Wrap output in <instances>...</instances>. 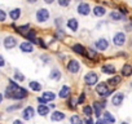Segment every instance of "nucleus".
Returning a JSON list of instances; mask_svg holds the SVG:
<instances>
[{"label": "nucleus", "mask_w": 132, "mask_h": 124, "mask_svg": "<svg viewBox=\"0 0 132 124\" xmlns=\"http://www.w3.org/2000/svg\"><path fill=\"white\" fill-rule=\"evenodd\" d=\"M5 20H7V13L3 9H0V22H4Z\"/></svg>", "instance_id": "nucleus-37"}, {"label": "nucleus", "mask_w": 132, "mask_h": 124, "mask_svg": "<svg viewBox=\"0 0 132 124\" xmlns=\"http://www.w3.org/2000/svg\"><path fill=\"white\" fill-rule=\"evenodd\" d=\"M66 26H68L69 30H71V32H77L78 29H79V22H78L77 18H70L66 22Z\"/></svg>", "instance_id": "nucleus-15"}, {"label": "nucleus", "mask_w": 132, "mask_h": 124, "mask_svg": "<svg viewBox=\"0 0 132 124\" xmlns=\"http://www.w3.org/2000/svg\"><path fill=\"white\" fill-rule=\"evenodd\" d=\"M27 2H29L30 4H35V3L38 2V0H27Z\"/></svg>", "instance_id": "nucleus-48"}, {"label": "nucleus", "mask_w": 132, "mask_h": 124, "mask_svg": "<svg viewBox=\"0 0 132 124\" xmlns=\"http://www.w3.org/2000/svg\"><path fill=\"white\" fill-rule=\"evenodd\" d=\"M113 92H114V88L111 89L108 82H101V83H97V85H96V93L98 94V97L106 98V97H109Z\"/></svg>", "instance_id": "nucleus-1"}, {"label": "nucleus", "mask_w": 132, "mask_h": 124, "mask_svg": "<svg viewBox=\"0 0 132 124\" xmlns=\"http://www.w3.org/2000/svg\"><path fill=\"white\" fill-rule=\"evenodd\" d=\"M115 71H117V69H115V66L113 64H105V65L101 66V73L102 74L113 76V75H115Z\"/></svg>", "instance_id": "nucleus-12"}, {"label": "nucleus", "mask_w": 132, "mask_h": 124, "mask_svg": "<svg viewBox=\"0 0 132 124\" xmlns=\"http://www.w3.org/2000/svg\"><path fill=\"white\" fill-rule=\"evenodd\" d=\"M84 124H95V121H93L92 118H86L84 119Z\"/></svg>", "instance_id": "nucleus-42"}, {"label": "nucleus", "mask_w": 132, "mask_h": 124, "mask_svg": "<svg viewBox=\"0 0 132 124\" xmlns=\"http://www.w3.org/2000/svg\"><path fill=\"white\" fill-rule=\"evenodd\" d=\"M4 66H5V59L2 54H0V67H4Z\"/></svg>", "instance_id": "nucleus-43"}, {"label": "nucleus", "mask_w": 132, "mask_h": 124, "mask_svg": "<svg viewBox=\"0 0 132 124\" xmlns=\"http://www.w3.org/2000/svg\"><path fill=\"white\" fill-rule=\"evenodd\" d=\"M36 44H38L39 47H42V48H47V44L44 43L43 39H36Z\"/></svg>", "instance_id": "nucleus-38"}, {"label": "nucleus", "mask_w": 132, "mask_h": 124, "mask_svg": "<svg viewBox=\"0 0 132 124\" xmlns=\"http://www.w3.org/2000/svg\"><path fill=\"white\" fill-rule=\"evenodd\" d=\"M36 111H38V114H39L40 116H47V115L51 112V109H49V106H47V105H39L38 109H36Z\"/></svg>", "instance_id": "nucleus-23"}, {"label": "nucleus", "mask_w": 132, "mask_h": 124, "mask_svg": "<svg viewBox=\"0 0 132 124\" xmlns=\"http://www.w3.org/2000/svg\"><path fill=\"white\" fill-rule=\"evenodd\" d=\"M82 111H83V114H84L87 118H92V115L95 114L92 105H84V106L82 107Z\"/></svg>", "instance_id": "nucleus-24"}, {"label": "nucleus", "mask_w": 132, "mask_h": 124, "mask_svg": "<svg viewBox=\"0 0 132 124\" xmlns=\"http://www.w3.org/2000/svg\"><path fill=\"white\" fill-rule=\"evenodd\" d=\"M54 2V0H44V3H47V4H52Z\"/></svg>", "instance_id": "nucleus-47"}, {"label": "nucleus", "mask_w": 132, "mask_h": 124, "mask_svg": "<svg viewBox=\"0 0 132 124\" xmlns=\"http://www.w3.org/2000/svg\"><path fill=\"white\" fill-rule=\"evenodd\" d=\"M13 78H14V80H16V82H23V80H25V75H23V74H21L20 71H16V73H14V75H13Z\"/></svg>", "instance_id": "nucleus-32"}, {"label": "nucleus", "mask_w": 132, "mask_h": 124, "mask_svg": "<svg viewBox=\"0 0 132 124\" xmlns=\"http://www.w3.org/2000/svg\"><path fill=\"white\" fill-rule=\"evenodd\" d=\"M20 49L22 53H32L34 52V45L31 41H22L20 44Z\"/></svg>", "instance_id": "nucleus-14"}, {"label": "nucleus", "mask_w": 132, "mask_h": 124, "mask_svg": "<svg viewBox=\"0 0 132 124\" xmlns=\"http://www.w3.org/2000/svg\"><path fill=\"white\" fill-rule=\"evenodd\" d=\"M13 124H23V121H22V120H20V119H16V120L13 121Z\"/></svg>", "instance_id": "nucleus-46"}, {"label": "nucleus", "mask_w": 132, "mask_h": 124, "mask_svg": "<svg viewBox=\"0 0 132 124\" xmlns=\"http://www.w3.org/2000/svg\"><path fill=\"white\" fill-rule=\"evenodd\" d=\"M22 107V103H17V105H13V106H9V107H7V111H14V110H18V109H21Z\"/></svg>", "instance_id": "nucleus-36"}, {"label": "nucleus", "mask_w": 132, "mask_h": 124, "mask_svg": "<svg viewBox=\"0 0 132 124\" xmlns=\"http://www.w3.org/2000/svg\"><path fill=\"white\" fill-rule=\"evenodd\" d=\"M54 36H56V39H62L63 36H65V32H63V30L62 29H57V31H56V34H54Z\"/></svg>", "instance_id": "nucleus-34"}, {"label": "nucleus", "mask_w": 132, "mask_h": 124, "mask_svg": "<svg viewBox=\"0 0 132 124\" xmlns=\"http://www.w3.org/2000/svg\"><path fill=\"white\" fill-rule=\"evenodd\" d=\"M66 69H68V71L70 74L75 75V74H78L80 71V62L78 59H75V58H71V59H69L68 65H66Z\"/></svg>", "instance_id": "nucleus-3"}, {"label": "nucleus", "mask_w": 132, "mask_h": 124, "mask_svg": "<svg viewBox=\"0 0 132 124\" xmlns=\"http://www.w3.org/2000/svg\"><path fill=\"white\" fill-rule=\"evenodd\" d=\"M102 119H104L108 124H114V123L117 121L115 116H114L111 112H109V111H104V114H102Z\"/></svg>", "instance_id": "nucleus-21"}, {"label": "nucleus", "mask_w": 132, "mask_h": 124, "mask_svg": "<svg viewBox=\"0 0 132 124\" xmlns=\"http://www.w3.org/2000/svg\"><path fill=\"white\" fill-rule=\"evenodd\" d=\"M89 59H97V52L95 49H87V56Z\"/></svg>", "instance_id": "nucleus-31"}, {"label": "nucleus", "mask_w": 132, "mask_h": 124, "mask_svg": "<svg viewBox=\"0 0 132 124\" xmlns=\"http://www.w3.org/2000/svg\"><path fill=\"white\" fill-rule=\"evenodd\" d=\"M84 84L88 85V87H93V85H97L98 83V74L95 73V71H88L86 75H84Z\"/></svg>", "instance_id": "nucleus-2"}, {"label": "nucleus", "mask_w": 132, "mask_h": 124, "mask_svg": "<svg viewBox=\"0 0 132 124\" xmlns=\"http://www.w3.org/2000/svg\"><path fill=\"white\" fill-rule=\"evenodd\" d=\"M120 124H129V123H127V121H122Z\"/></svg>", "instance_id": "nucleus-50"}, {"label": "nucleus", "mask_w": 132, "mask_h": 124, "mask_svg": "<svg viewBox=\"0 0 132 124\" xmlns=\"http://www.w3.org/2000/svg\"><path fill=\"white\" fill-rule=\"evenodd\" d=\"M84 102H86V93L82 92V93L79 94V97H78V105H82V103H84Z\"/></svg>", "instance_id": "nucleus-35"}, {"label": "nucleus", "mask_w": 132, "mask_h": 124, "mask_svg": "<svg viewBox=\"0 0 132 124\" xmlns=\"http://www.w3.org/2000/svg\"><path fill=\"white\" fill-rule=\"evenodd\" d=\"M95 124H108V123H106V121H105L104 119H98V120H97V121H96Z\"/></svg>", "instance_id": "nucleus-45"}, {"label": "nucleus", "mask_w": 132, "mask_h": 124, "mask_svg": "<svg viewBox=\"0 0 132 124\" xmlns=\"http://www.w3.org/2000/svg\"><path fill=\"white\" fill-rule=\"evenodd\" d=\"M42 97H43L47 102H51V101H53V100L56 98V94H54V92L45 91V92H43V93H42Z\"/></svg>", "instance_id": "nucleus-28"}, {"label": "nucleus", "mask_w": 132, "mask_h": 124, "mask_svg": "<svg viewBox=\"0 0 132 124\" xmlns=\"http://www.w3.org/2000/svg\"><path fill=\"white\" fill-rule=\"evenodd\" d=\"M69 121H70V124H84V120H83L78 114L71 115V116H70V119H69Z\"/></svg>", "instance_id": "nucleus-29"}, {"label": "nucleus", "mask_w": 132, "mask_h": 124, "mask_svg": "<svg viewBox=\"0 0 132 124\" xmlns=\"http://www.w3.org/2000/svg\"><path fill=\"white\" fill-rule=\"evenodd\" d=\"M9 17H11L12 21H17V20L21 17V9H20V8H14V9H12V11L9 12Z\"/></svg>", "instance_id": "nucleus-27"}, {"label": "nucleus", "mask_w": 132, "mask_h": 124, "mask_svg": "<svg viewBox=\"0 0 132 124\" xmlns=\"http://www.w3.org/2000/svg\"><path fill=\"white\" fill-rule=\"evenodd\" d=\"M120 75L123 78H128L132 75V65L131 64H124L120 69Z\"/></svg>", "instance_id": "nucleus-17"}, {"label": "nucleus", "mask_w": 132, "mask_h": 124, "mask_svg": "<svg viewBox=\"0 0 132 124\" xmlns=\"http://www.w3.org/2000/svg\"><path fill=\"white\" fill-rule=\"evenodd\" d=\"M92 107H93V111H95V115L100 119V116H101V112H102V110H104V106L101 105V101H95L93 103H92Z\"/></svg>", "instance_id": "nucleus-19"}, {"label": "nucleus", "mask_w": 132, "mask_h": 124, "mask_svg": "<svg viewBox=\"0 0 132 124\" xmlns=\"http://www.w3.org/2000/svg\"><path fill=\"white\" fill-rule=\"evenodd\" d=\"M77 11H78V13L80 14V16H88L89 13H91V5L88 4V3H79L78 4V8H77Z\"/></svg>", "instance_id": "nucleus-10"}, {"label": "nucleus", "mask_w": 132, "mask_h": 124, "mask_svg": "<svg viewBox=\"0 0 132 124\" xmlns=\"http://www.w3.org/2000/svg\"><path fill=\"white\" fill-rule=\"evenodd\" d=\"M119 12H120L123 16H126V14L128 13V9H127V7H123V5H120V7H119Z\"/></svg>", "instance_id": "nucleus-39"}, {"label": "nucleus", "mask_w": 132, "mask_h": 124, "mask_svg": "<svg viewBox=\"0 0 132 124\" xmlns=\"http://www.w3.org/2000/svg\"><path fill=\"white\" fill-rule=\"evenodd\" d=\"M36 101L39 102V105H45V103H47V101H45L43 97H38V98H36Z\"/></svg>", "instance_id": "nucleus-41"}, {"label": "nucleus", "mask_w": 132, "mask_h": 124, "mask_svg": "<svg viewBox=\"0 0 132 124\" xmlns=\"http://www.w3.org/2000/svg\"><path fill=\"white\" fill-rule=\"evenodd\" d=\"M29 88L31 89V91H34V92H40L42 91V84L39 83V82H36V80H31L30 83H29Z\"/></svg>", "instance_id": "nucleus-26"}, {"label": "nucleus", "mask_w": 132, "mask_h": 124, "mask_svg": "<svg viewBox=\"0 0 132 124\" xmlns=\"http://www.w3.org/2000/svg\"><path fill=\"white\" fill-rule=\"evenodd\" d=\"M16 45H17V39L14 36H12V35L5 36V39H4V48L5 49H13Z\"/></svg>", "instance_id": "nucleus-11"}, {"label": "nucleus", "mask_w": 132, "mask_h": 124, "mask_svg": "<svg viewBox=\"0 0 132 124\" xmlns=\"http://www.w3.org/2000/svg\"><path fill=\"white\" fill-rule=\"evenodd\" d=\"M54 23H56V26L60 29V26H62V23H63V22H62V18H56V22H54Z\"/></svg>", "instance_id": "nucleus-40"}, {"label": "nucleus", "mask_w": 132, "mask_h": 124, "mask_svg": "<svg viewBox=\"0 0 132 124\" xmlns=\"http://www.w3.org/2000/svg\"><path fill=\"white\" fill-rule=\"evenodd\" d=\"M124 98H126V96H124L123 92H117L115 94H113V97H111V100H110V103H111L113 106H115V107H119V106L123 103Z\"/></svg>", "instance_id": "nucleus-6"}, {"label": "nucleus", "mask_w": 132, "mask_h": 124, "mask_svg": "<svg viewBox=\"0 0 132 124\" xmlns=\"http://www.w3.org/2000/svg\"><path fill=\"white\" fill-rule=\"evenodd\" d=\"M49 11L48 9H45V8H39L38 11H36V14H35V18H36V21L39 22V23H44V22H47L48 20H49Z\"/></svg>", "instance_id": "nucleus-4"}, {"label": "nucleus", "mask_w": 132, "mask_h": 124, "mask_svg": "<svg viewBox=\"0 0 132 124\" xmlns=\"http://www.w3.org/2000/svg\"><path fill=\"white\" fill-rule=\"evenodd\" d=\"M71 49H73V52H74V53H77V54H80V56H87V48H86L84 45L79 44V43L74 44V45L71 47Z\"/></svg>", "instance_id": "nucleus-16"}, {"label": "nucleus", "mask_w": 132, "mask_h": 124, "mask_svg": "<svg viewBox=\"0 0 132 124\" xmlns=\"http://www.w3.org/2000/svg\"><path fill=\"white\" fill-rule=\"evenodd\" d=\"M126 40H127V36L123 31H118L113 36V44L115 47H123L126 44Z\"/></svg>", "instance_id": "nucleus-5"}, {"label": "nucleus", "mask_w": 132, "mask_h": 124, "mask_svg": "<svg viewBox=\"0 0 132 124\" xmlns=\"http://www.w3.org/2000/svg\"><path fill=\"white\" fill-rule=\"evenodd\" d=\"M57 3H58V5L60 7H69L70 5V3H71V0H57Z\"/></svg>", "instance_id": "nucleus-33"}, {"label": "nucleus", "mask_w": 132, "mask_h": 124, "mask_svg": "<svg viewBox=\"0 0 132 124\" xmlns=\"http://www.w3.org/2000/svg\"><path fill=\"white\" fill-rule=\"evenodd\" d=\"M108 83H109V85L110 87H117V85H119L120 83H122V75H113L109 80H108Z\"/></svg>", "instance_id": "nucleus-20"}, {"label": "nucleus", "mask_w": 132, "mask_h": 124, "mask_svg": "<svg viewBox=\"0 0 132 124\" xmlns=\"http://www.w3.org/2000/svg\"><path fill=\"white\" fill-rule=\"evenodd\" d=\"M3 100H4V96H3V93H0V103L3 102Z\"/></svg>", "instance_id": "nucleus-49"}, {"label": "nucleus", "mask_w": 132, "mask_h": 124, "mask_svg": "<svg viewBox=\"0 0 132 124\" xmlns=\"http://www.w3.org/2000/svg\"><path fill=\"white\" fill-rule=\"evenodd\" d=\"M70 96H71V87L63 84V85L61 87L60 92H58V97H60L61 100H66V98H70Z\"/></svg>", "instance_id": "nucleus-7"}, {"label": "nucleus", "mask_w": 132, "mask_h": 124, "mask_svg": "<svg viewBox=\"0 0 132 124\" xmlns=\"http://www.w3.org/2000/svg\"><path fill=\"white\" fill-rule=\"evenodd\" d=\"M129 85H131V87H132V82H131V84H129Z\"/></svg>", "instance_id": "nucleus-51"}, {"label": "nucleus", "mask_w": 132, "mask_h": 124, "mask_svg": "<svg viewBox=\"0 0 132 124\" xmlns=\"http://www.w3.org/2000/svg\"><path fill=\"white\" fill-rule=\"evenodd\" d=\"M40 58L44 61V64H48V62H49V57H48V56H44V54H43Z\"/></svg>", "instance_id": "nucleus-44"}, {"label": "nucleus", "mask_w": 132, "mask_h": 124, "mask_svg": "<svg viewBox=\"0 0 132 124\" xmlns=\"http://www.w3.org/2000/svg\"><path fill=\"white\" fill-rule=\"evenodd\" d=\"M93 14L96 16V17H102V16H105L106 14V9H105V7H102V5H96V7H93Z\"/></svg>", "instance_id": "nucleus-22"}, {"label": "nucleus", "mask_w": 132, "mask_h": 124, "mask_svg": "<svg viewBox=\"0 0 132 124\" xmlns=\"http://www.w3.org/2000/svg\"><path fill=\"white\" fill-rule=\"evenodd\" d=\"M95 47H96L97 50L104 52V50H106V49L109 48V41H108V39H105V38H100V39H97V40L95 41Z\"/></svg>", "instance_id": "nucleus-8"}, {"label": "nucleus", "mask_w": 132, "mask_h": 124, "mask_svg": "<svg viewBox=\"0 0 132 124\" xmlns=\"http://www.w3.org/2000/svg\"><path fill=\"white\" fill-rule=\"evenodd\" d=\"M131 27H132V21H131Z\"/></svg>", "instance_id": "nucleus-52"}, {"label": "nucleus", "mask_w": 132, "mask_h": 124, "mask_svg": "<svg viewBox=\"0 0 132 124\" xmlns=\"http://www.w3.org/2000/svg\"><path fill=\"white\" fill-rule=\"evenodd\" d=\"M66 106H68V109H70V110H75V109H77V106H78V100H75V98H73V97L68 98Z\"/></svg>", "instance_id": "nucleus-30"}, {"label": "nucleus", "mask_w": 132, "mask_h": 124, "mask_svg": "<svg viewBox=\"0 0 132 124\" xmlns=\"http://www.w3.org/2000/svg\"><path fill=\"white\" fill-rule=\"evenodd\" d=\"M35 116V109L32 106H26L22 110V119L23 120H31Z\"/></svg>", "instance_id": "nucleus-9"}, {"label": "nucleus", "mask_w": 132, "mask_h": 124, "mask_svg": "<svg viewBox=\"0 0 132 124\" xmlns=\"http://www.w3.org/2000/svg\"><path fill=\"white\" fill-rule=\"evenodd\" d=\"M109 17H110V20H113V21H122V20H124V16H123L120 12H118V11L110 12Z\"/></svg>", "instance_id": "nucleus-25"}, {"label": "nucleus", "mask_w": 132, "mask_h": 124, "mask_svg": "<svg viewBox=\"0 0 132 124\" xmlns=\"http://www.w3.org/2000/svg\"><path fill=\"white\" fill-rule=\"evenodd\" d=\"M66 119V114L63 111H58V110H54L53 112H51V120L52 121H62Z\"/></svg>", "instance_id": "nucleus-13"}, {"label": "nucleus", "mask_w": 132, "mask_h": 124, "mask_svg": "<svg viewBox=\"0 0 132 124\" xmlns=\"http://www.w3.org/2000/svg\"><path fill=\"white\" fill-rule=\"evenodd\" d=\"M61 76H62L61 70H58L57 67H53V69L51 70V73H49V79H51V80L58 82V80H61Z\"/></svg>", "instance_id": "nucleus-18"}]
</instances>
